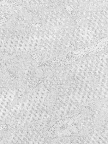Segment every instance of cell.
Returning a JSON list of instances; mask_svg holds the SVG:
<instances>
[{
	"label": "cell",
	"mask_w": 108,
	"mask_h": 144,
	"mask_svg": "<svg viewBox=\"0 0 108 144\" xmlns=\"http://www.w3.org/2000/svg\"><path fill=\"white\" fill-rule=\"evenodd\" d=\"M7 71L8 73L9 74V75H10L13 78H15L16 79H17L18 77L17 76H16L13 73H12L8 69H7Z\"/></svg>",
	"instance_id": "6da1fadb"
},
{
	"label": "cell",
	"mask_w": 108,
	"mask_h": 144,
	"mask_svg": "<svg viewBox=\"0 0 108 144\" xmlns=\"http://www.w3.org/2000/svg\"><path fill=\"white\" fill-rule=\"evenodd\" d=\"M70 128L71 131H73V132H76L77 131V129L76 127V126H75V125L71 126V127H70Z\"/></svg>",
	"instance_id": "7a4b0ae2"
}]
</instances>
